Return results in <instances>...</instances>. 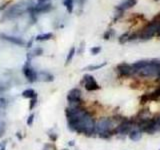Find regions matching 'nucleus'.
<instances>
[{
  "label": "nucleus",
  "instance_id": "obj_1",
  "mask_svg": "<svg viewBox=\"0 0 160 150\" xmlns=\"http://www.w3.org/2000/svg\"><path fill=\"white\" fill-rule=\"evenodd\" d=\"M28 9L27 7V3L25 1H21L17 4H15L13 6H11L10 8L8 9V11L4 14V17L7 18V19H12V18H16L20 15H22Z\"/></svg>",
  "mask_w": 160,
  "mask_h": 150
},
{
  "label": "nucleus",
  "instance_id": "obj_2",
  "mask_svg": "<svg viewBox=\"0 0 160 150\" xmlns=\"http://www.w3.org/2000/svg\"><path fill=\"white\" fill-rule=\"evenodd\" d=\"M159 27H160V23L159 22H157V23H156V22L150 23L149 25H147V26L140 32L139 38L143 39V40H147V39L152 38V37L155 35V33L158 32Z\"/></svg>",
  "mask_w": 160,
  "mask_h": 150
},
{
  "label": "nucleus",
  "instance_id": "obj_3",
  "mask_svg": "<svg viewBox=\"0 0 160 150\" xmlns=\"http://www.w3.org/2000/svg\"><path fill=\"white\" fill-rule=\"evenodd\" d=\"M112 127V121L109 118H102L98 122L95 124V131L99 135L103 133L110 132V129Z\"/></svg>",
  "mask_w": 160,
  "mask_h": 150
},
{
  "label": "nucleus",
  "instance_id": "obj_4",
  "mask_svg": "<svg viewBox=\"0 0 160 150\" xmlns=\"http://www.w3.org/2000/svg\"><path fill=\"white\" fill-rule=\"evenodd\" d=\"M68 102H70L71 107H78V105L81 102V91L78 88H73L68 92L67 95Z\"/></svg>",
  "mask_w": 160,
  "mask_h": 150
},
{
  "label": "nucleus",
  "instance_id": "obj_5",
  "mask_svg": "<svg viewBox=\"0 0 160 150\" xmlns=\"http://www.w3.org/2000/svg\"><path fill=\"white\" fill-rule=\"evenodd\" d=\"M83 81H84V85H85V88L88 90V91H95V90H98L100 87L97 84V82L94 79V77L91 75H85L83 77Z\"/></svg>",
  "mask_w": 160,
  "mask_h": 150
},
{
  "label": "nucleus",
  "instance_id": "obj_6",
  "mask_svg": "<svg viewBox=\"0 0 160 150\" xmlns=\"http://www.w3.org/2000/svg\"><path fill=\"white\" fill-rule=\"evenodd\" d=\"M131 128H132V121L124 120L123 122H121L117 126L116 132L119 134H122V135H125V134H129V132L131 131Z\"/></svg>",
  "mask_w": 160,
  "mask_h": 150
},
{
  "label": "nucleus",
  "instance_id": "obj_7",
  "mask_svg": "<svg viewBox=\"0 0 160 150\" xmlns=\"http://www.w3.org/2000/svg\"><path fill=\"white\" fill-rule=\"evenodd\" d=\"M23 73L25 75V77H26L28 81H30V82H34V81L37 80V73L35 72V70L30 66L29 63L25 64V66L23 67Z\"/></svg>",
  "mask_w": 160,
  "mask_h": 150
},
{
  "label": "nucleus",
  "instance_id": "obj_8",
  "mask_svg": "<svg viewBox=\"0 0 160 150\" xmlns=\"http://www.w3.org/2000/svg\"><path fill=\"white\" fill-rule=\"evenodd\" d=\"M117 70L118 72L120 73L121 75H124V76H128V75H130L131 73L134 72L133 68H132V65L128 64V63H121L119 64L117 66Z\"/></svg>",
  "mask_w": 160,
  "mask_h": 150
},
{
  "label": "nucleus",
  "instance_id": "obj_9",
  "mask_svg": "<svg viewBox=\"0 0 160 150\" xmlns=\"http://www.w3.org/2000/svg\"><path fill=\"white\" fill-rule=\"evenodd\" d=\"M52 9V5L48 3H38L37 5L32 6V11L35 13H44Z\"/></svg>",
  "mask_w": 160,
  "mask_h": 150
},
{
  "label": "nucleus",
  "instance_id": "obj_10",
  "mask_svg": "<svg viewBox=\"0 0 160 150\" xmlns=\"http://www.w3.org/2000/svg\"><path fill=\"white\" fill-rule=\"evenodd\" d=\"M2 39H5L7 40V41L13 43L15 45H19V46H22L25 44V41L22 38H19V37H15V36H9V35H6V34H1L0 35Z\"/></svg>",
  "mask_w": 160,
  "mask_h": 150
},
{
  "label": "nucleus",
  "instance_id": "obj_11",
  "mask_svg": "<svg viewBox=\"0 0 160 150\" xmlns=\"http://www.w3.org/2000/svg\"><path fill=\"white\" fill-rule=\"evenodd\" d=\"M136 3H137V0H123L117 6V10H120V11L127 10V9H130L131 7L135 6Z\"/></svg>",
  "mask_w": 160,
  "mask_h": 150
},
{
  "label": "nucleus",
  "instance_id": "obj_12",
  "mask_svg": "<svg viewBox=\"0 0 160 150\" xmlns=\"http://www.w3.org/2000/svg\"><path fill=\"white\" fill-rule=\"evenodd\" d=\"M129 138L132 141H138L141 138V132L138 130H131L129 132Z\"/></svg>",
  "mask_w": 160,
  "mask_h": 150
},
{
  "label": "nucleus",
  "instance_id": "obj_13",
  "mask_svg": "<svg viewBox=\"0 0 160 150\" xmlns=\"http://www.w3.org/2000/svg\"><path fill=\"white\" fill-rule=\"evenodd\" d=\"M22 96L24 98H30L32 99L34 97H36V93L33 89H26L22 92Z\"/></svg>",
  "mask_w": 160,
  "mask_h": 150
},
{
  "label": "nucleus",
  "instance_id": "obj_14",
  "mask_svg": "<svg viewBox=\"0 0 160 150\" xmlns=\"http://www.w3.org/2000/svg\"><path fill=\"white\" fill-rule=\"evenodd\" d=\"M53 36L52 33H45V34H40V35L36 36V40L37 41H46V40L51 39Z\"/></svg>",
  "mask_w": 160,
  "mask_h": 150
},
{
  "label": "nucleus",
  "instance_id": "obj_15",
  "mask_svg": "<svg viewBox=\"0 0 160 150\" xmlns=\"http://www.w3.org/2000/svg\"><path fill=\"white\" fill-rule=\"evenodd\" d=\"M105 65H106V62H103V63L98 64V65H89V66H87L86 68H84L83 70H89V71L97 70V69H100V68L104 67Z\"/></svg>",
  "mask_w": 160,
  "mask_h": 150
},
{
  "label": "nucleus",
  "instance_id": "obj_16",
  "mask_svg": "<svg viewBox=\"0 0 160 150\" xmlns=\"http://www.w3.org/2000/svg\"><path fill=\"white\" fill-rule=\"evenodd\" d=\"M64 5L69 13H72V11H73V0H64Z\"/></svg>",
  "mask_w": 160,
  "mask_h": 150
},
{
  "label": "nucleus",
  "instance_id": "obj_17",
  "mask_svg": "<svg viewBox=\"0 0 160 150\" xmlns=\"http://www.w3.org/2000/svg\"><path fill=\"white\" fill-rule=\"evenodd\" d=\"M75 54V47H71L70 50H69V53H68V55H67V58H66V63L65 64H68V63H70V61L72 60V58H73V56Z\"/></svg>",
  "mask_w": 160,
  "mask_h": 150
},
{
  "label": "nucleus",
  "instance_id": "obj_18",
  "mask_svg": "<svg viewBox=\"0 0 160 150\" xmlns=\"http://www.w3.org/2000/svg\"><path fill=\"white\" fill-rule=\"evenodd\" d=\"M39 75H41L42 78L41 79L43 81H52L53 80V76L51 74H49V73H47V72H41Z\"/></svg>",
  "mask_w": 160,
  "mask_h": 150
},
{
  "label": "nucleus",
  "instance_id": "obj_19",
  "mask_svg": "<svg viewBox=\"0 0 160 150\" xmlns=\"http://www.w3.org/2000/svg\"><path fill=\"white\" fill-rule=\"evenodd\" d=\"M100 51H101V47H99V46H95V47H92L90 49V52H91L93 55L98 54Z\"/></svg>",
  "mask_w": 160,
  "mask_h": 150
},
{
  "label": "nucleus",
  "instance_id": "obj_20",
  "mask_svg": "<svg viewBox=\"0 0 160 150\" xmlns=\"http://www.w3.org/2000/svg\"><path fill=\"white\" fill-rule=\"evenodd\" d=\"M126 40H129V37H128V33H125L123 34L122 36H120V38H119V42L120 43H124Z\"/></svg>",
  "mask_w": 160,
  "mask_h": 150
},
{
  "label": "nucleus",
  "instance_id": "obj_21",
  "mask_svg": "<svg viewBox=\"0 0 160 150\" xmlns=\"http://www.w3.org/2000/svg\"><path fill=\"white\" fill-rule=\"evenodd\" d=\"M36 102H37V98L36 97H34V98H32L31 99V101H30V106H29V108L32 110V109L34 108V106L36 105Z\"/></svg>",
  "mask_w": 160,
  "mask_h": 150
},
{
  "label": "nucleus",
  "instance_id": "obj_22",
  "mask_svg": "<svg viewBox=\"0 0 160 150\" xmlns=\"http://www.w3.org/2000/svg\"><path fill=\"white\" fill-rule=\"evenodd\" d=\"M33 120H34V114H31L29 117H28V120H27V124L29 125V126H31L33 123Z\"/></svg>",
  "mask_w": 160,
  "mask_h": 150
},
{
  "label": "nucleus",
  "instance_id": "obj_23",
  "mask_svg": "<svg viewBox=\"0 0 160 150\" xmlns=\"http://www.w3.org/2000/svg\"><path fill=\"white\" fill-rule=\"evenodd\" d=\"M112 35V30H108L106 31L105 34H104V39H109Z\"/></svg>",
  "mask_w": 160,
  "mask_h": 150
},
{
  "label": "nucleus",
  "instance_id": "obj_24",
  "mask_svg": "<svg viewBox=\"0 0 160 150\" xmlns=\"http://www.w3.org/2000/svg\"><path fill=\"white\" fill-rule=\"evenodd\" d=\"M43 53V50H41V49H36L35 51H33V55H41Z\"/></svg>",
  "mask_w": 160,
  "mask_h": 150
},
{
  "label": "nucleus",
  "instance_id": "obj_25",
  "mask_svg": "<svg viewBox=\"0 0 160 150\" xmlns=\"http://www.w3.org/2000/svg\"><path fill=\"white\" fill-rule=\"evenodd\" d=\"M5 147H6V141L3 142V145L1 144V148H0V150H5Z\"/></svg>",
  "mask_w": 160,
  "mask_h": 150
},
{
  "label": "nucleus",
  "instance_id": "obj_26",
  "mask_svg": "<svg viewBox=\"0 0 160 150\" xmlns=\"http://www.w3.org/2000/svg\"><path fill=\"white\" fill-rule=\"evenodd\" d=\"M7 4H8V3H6V4H3V5H1V6H0V11H1L2 9H4V8L6 7V5H7Z\"/></svg>",
  "mask_w": 160,
  "mask_h": 150
},
{
  "label": "nucleus",
  "instance_id": "obj_27",
  "mask_svg": "<svg viewBox=\"0 0 160 150\" xmlns=\"http://www.w3.org/2000/svg\"><path fill=\"white\" fill-rule=\"evenodd\" d=\"M47 1H49V0H38V3H45Z\"/></svg>",
  "mask_w": 160,
  "mask_h": 150
},
{
  "label": "nucleus",
  "instance_id": "obj_28",
  "mask_svg": "<svg viewBox=\"0 0 160 150\" xmlns=\"http://www.w3.org/2000/svg\"><path fill=\"white\" fill-rule=\"evenodd\" d=\"M86 0H79V3H80V5H82L84 2H85Z\"/></svg>",
  "mask_w": 160,
  "mask_h": 150
},
{
  "label": "nucleus",
  "instance_id": "obj_29",
  "mask_svg": "<svg viewBox=\"0 0 160 150\" xmlns=\"http://www.w3.org/2000/svg\"><path fill=\"white\" fill-rule=\"evenodd\" d=\"M70 145H74V143H73V141H70V143H69Z\"/></svg>",
  "mask_w": 160,
  "mask_h": 150
},
{
  "label": "nucleus",
  "instance_id": "obj_30",
  "mask_svg": "<svg viewBox=\"0 0 160 150\" xmlns=\"http://www.w3.org/2000/svg\"><path fill=\"white\" fill-rule=\"evenodd\" d=\"M158 76L160 77V68H159V72H158Z\"/></svg>",
  "mask_w": 160,
  "mask_h": 150
},
{
  "label": "nucleus",
  "instance_id": "obj_31",
  "mask_svg": "<svg viewBox=\"0 0 160 150\" xmlns=\"http://www.w3.org/2000/svg\"><path fill=\"white\" fill-rule=\"evenodd\" d=\"M64 150H67V149H64Z\"/></svg>",
  "mask_w": 160,
  "mask_h": 150
},
{
  "label": "nucleus",
  "instance_id": "obj_32",
  "mask_svg": "<svg viewBox=\"0 0 160 150\" xmlns=\"http://www.w3.org/2000/svg\"><path fill=\"white\" fill-rule=\"evenodd\" d=\"M159 150H160V149H159Z\"/></svg>",
  "mask_w": 160,
  "mask_h": 150
}]
</instances>
